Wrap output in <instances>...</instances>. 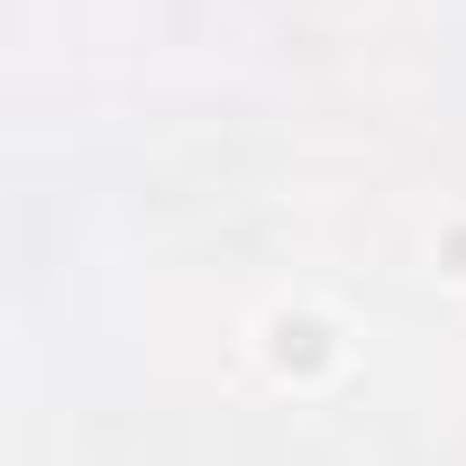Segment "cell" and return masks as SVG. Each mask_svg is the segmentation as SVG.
<instances>
[{
  "label": "cell",
  "mask_w": 466,
  "mask_h": 466,
  "mask_svg": "<svg viewBox=\"0 0 466 466\" xmlns=\"http://www.w3.org/2000/svg\"><path fill=\"white\" fill-rule=\"evenodd\" d=\"M275 357L284 366H320V320H275Z\"/></svg>",
  "instance_id": "obj_1"
}]
</instances>
